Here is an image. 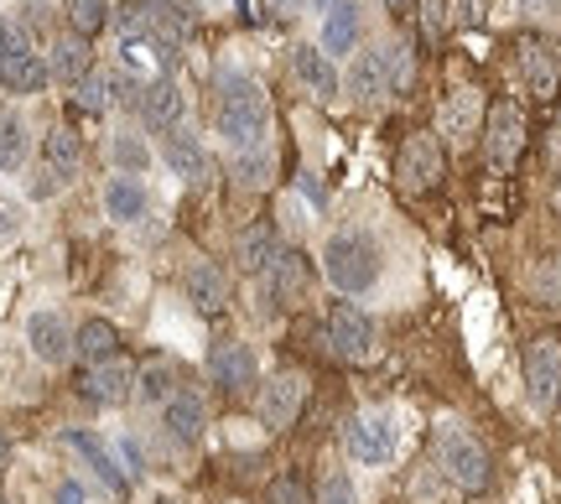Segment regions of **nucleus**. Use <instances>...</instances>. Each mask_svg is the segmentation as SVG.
I'll use <instances>...</instances> for the list:
<instances>
[{
    "instance_id": "1",
    "label": "nucleus",
    "mask_w": 561,
    "mask_h": 504,
    "mask_svg": "<svg viewBox=\"0 0 561 504\" xmlns=\"http://www.w3.org/2000/svg\"><path fill=\"white\" fill-rule=\"evenodd\" d=\"M214 125L229 141L234 157L244 151H261L271 146V104H265V89L240 68H224L214 79Z\"/></svg>"
},
{
    "instance_id": "2",
    "label": "nucleus",
    "mask_w": 561,
    "mask_h": 504,
    "mask_svg": "<svg viewBox=\"0 0 561 504\" xmlns=\"http://www.w3.org/2000/svg\"><path fill=\"white\" fill-rule=\"evenodd\" d=\"M416 79V58L405 42H385V47H369V53H354L348 62V94L359 104H380L390 94H405Z\"/></svg>"
},
{
    "instance_id": "3",
    "label": "nucleus",
    "mask_w": 561,
    "mask_h": 504,
    "mask_svg": "<svg viewBox=\"0 0 561 504\" xmlns=\"http://www.w3.org/2000/svg\"><path fill=\"white\" fill-rule=\"evenodd\" d=\"M380 244L369 229H339L333 240L322 244V276L343 297H364L369 286L380 282Z\"/></svg>"
},
{
    "instance_id": "4",
    "label": "nucleus",
    "mask_w": 561,
    "mask_h": 504,
    "mask_svg": "<svg viewBox=\"0 0 561 504\" xmlns=\"http://www.w3.org/2000/svg\"><path fill=\"white\" fill-rule=\"evenodd\" d=\"M432 463L458 494H483L494 484V458L483 453V443H473L453 422H437V432H432Z\"/></svg>"
},
{
    "instance_id": "5",
    "label": "nucleus",
    "mask_w": 561,
    "mask_h": 504,
    "mask_svg": "<svg viewBox=\"0 0 561 504\" xmlns=\"http://www.w3.org/2000/svg\"><path fill=\"white\" fill-rule=\"evenodd\" d=\"M525 146H530V121L515 100H494L489 115H483V162L494 177H510L520 167Z\"/></svg>"
},
{
    "instance_id": "6",
    "label": "nucleus",
    "mask_w": 561,
    "mask_h": 504,
    "mask_svg": "<svg viewBox=\"0 0 561 504\" xmlns=\"http://www.w3.org/2000/svg\"><path fill=\"white\" fill-rule=\"evenodd\" d=\"M442 177H447V146H442L437 130L405 136L401 151H396V182H401V193H432Z\"/></svg>"
},
{
    "instance_id": "7",
    "label": "nucleus",
    "mask_w": 561,
    "mask_h": 504,
    "mask_svg": "<svg viewBox=\"0 0 561 504\" xmlns=\"http://www.w3.org/2000/svg\"><path fill=\"white\" fill-rule=\"evenodd\" d=\"M525 401L536 411H557L561 405V339L541 333L525 343Z\"/></svg>"
},
{
    "instance_id": "8",
    "label": "nucleus",
    "mask_w": 561,
    "mask_h": 504,
    "mask_svg": "<svg viewBox=\"0 0 561 504\" xmlns=\"http://www.w3.org/2000/svg\"><path fill=\"white\" fill-rule=\"evenodd\" d=\"M515 68L525 79V94L536 104H557L561 100V53L546 37H520L515 42Z\"/></svg>"
},
{
    "instance_id": "9",
    "label": "nucleus",
    "mask_w": 561,
    "mask_h": 504,
    "mask_svg": "<svg viewBox=\"0 0 561 504\" xmlns=\"http://www.w3.org/2000/svg\"><path fill=\"white\" fill-rule=\"evenodd\" d=\"M322 343L339 359H369L375 354V318L354 302H333L328 307V323H322Z\"/></svg>"
},
{
    "instance_id": "10",
    "label": "nucleus",
    "mask_w": 561,
    "mask_h": 504,
    "mask_svg": "<svg viewBox=\"0 0 561 504\" xmlns=\"http://www.w3.org/2000/svg\"><path fill=\"white\" fill-rule=\"evenodd\" d=\"M343 453L359 468H385L396 458V426H390V416H369V411L348 416L343 422Z\"/></svg>"
},
{
    "instance_id": "11",
    "label": "nucleus",
    "mask_w": 561,
    "mask_h": 504,
    "mask_svg": "<svg viewBox=\"0 0 561 504\" xmlns=\"http://www.w3.org/2000/svg\"><path fill=\"white\" fill-rule=\"evenodd\" d=\"M301 405H307V380H301L297 369H280V375H271V380L261 385L255 416H261V426H271V432H286V426H297Z\"/></svg>"
},
{
    "instance_id": "12",
    "label": "nucleus",
    "mask_w": 561,
    "mask_h": 504,
    "mask_svg": "<svg viewBox=\"0 0 561 504\" xmlns=\"http://www.w3.org/2000/svg\"><path fill=\"white\" fill-rule=\"evenodd\" d=\"M312 282H318L312 261H307L301 250H280L276 265L265 271V297H271L276 307H301L307 297H312Z\"/></svg>"
},
{
    "instance_id": "13",
    "label": "nucleus",
    "mask_w": 561,
    "mask_h": 504,
    "mask_svg": "<svg viewBox=\"0 0 561 504\" xmlns=\"http://www.w3.org/2000/svg\"><path fill=\"white\" fill-rule=\"evenodd\" d=\"M483 89L473 83H458V89H447L442 94V136L453 146H468L473 136H483Z\"/></svg>"
},
{
    "instance_id": "14",
    "label": "nucleus",
    "mask_w": 561,
    "mask_h": 504,
    "mask_svg": "<svg viewBox=\"0 0 561 504\" xmlns=\"http://www.w3.org/2000/svg\"><path fill=\"white\" fill-rule=\"evenodd\" d=\"M255 375H261V364H255V348H250V343L219 339L214 348H208V380L219 385V390L240 396V390L255 385Z\"/></svg>"
},
{
    "instance_id": "15",
    "label": "nucleus",
    "mask_w": 561,
    "mask_h": 504,
    "mask_svg": "<svg viewBox=\"0 0 561 504\" xmlns=\"http://www.w3.org/2000/svg\"><path fill=\"white\" fill-rule=\"evenodd\" d=\"M161 426H167V437L182 447H193L208 432V405H203L198 390H172L167 401H161Z\"/></svg>"
},
{
    "instance_id": "16",
    "label": "nucleus",
    "mask_w": 561,
    "mask_h": 504,
    "mask_svg": "<svg viewBox=\"0 0 561 504\" xmlns=\"http://www.w3.org/2000/svg\"><path fill=\"white\" fill-rule=\"evenodd\" d=\"M187 302L198 307L203 318L229 312V302H234V282H229V271L214 265V261H198L193 271H187Z\"/></svg>"
},
{
    "instance_id": "17",
    "label": "nucleus",
    "mask_w": 561,
    "mask_h": 504,
    "mask_svg": "<svg viewBox=\"0 0 561 504\" xmlns=\"http://www.w3.org/2000/svg\"><path fill=\"white\" fill-rule=\"evenodd\" d=\"M79 385L94 405H125L136 396V369L125 359H104V364H89Z\"/></svg>"
},
{
    "instance_id": "18",
    "label": "nucleus",
    "mask_w": 561,
    "mask_h": 504,
    "mask_svg": "<svg viewBox=\"0 0 561 504\" xmlns=\"http://www.w3.org/2000/svg\"><path fill=\"white\" fill-rule=\"evenodd\" d=\"M280 250H286V244H280V229L276 224H265V219L234 234V265H240L244 276H265V271L276 265Z\"/></svg>"
},
{
    "instance_id": "19",
    "label": "nucleus",
    "mask_w": 561,
    "mask_h": 504,
    "mask_svg": "<svg viewBox=\"0 0 561 504\" xmlns=\"http://www.w3.org/2000/svg\"><path fill=\"white\" fill-rule=\"evenodd\" d=\"M136 110H140V121L151 125V130H167V136H172V130L182 125V115H187V100H182V89L172 79H151L146 89H140Z\"/></svg>"
},
{
    "instance_id": "20",
    "label": "nucleus",
    "mask_w": 561,
    "mask_h": 504,
    "mask_svg": "<svg viewBox=\"0 0 561 504\" xmlns=\"http://www.w3.org/2000/svg\"><path fill=\"white\" fill-rule=\"evenodd\" d=\"M359 37H364V16H359V5L354 0H333L328 5V16H322V53L328 58H343V53H359Z\"/></svg>"
},
{
    "instance_id": "21",
    "label": "nucleus",
    "mask_w": 561,
    "mask_h": 504,
    "mask_svg": "<svg viewBox=\"0 0 561 504\" xmlns=\"http://www.w3.org/2000/svg\"><path fill=\"white\" fill-rule=\"evenodd\" d=\"M62 447H73L83 463L100 473V484L110 489V494H125V489H130V473L115 463V453H110V447H104L94 432H79V426H73V432H62Z\"/></svg>"
},
{
    "instance_id": "22",
    "label": "nucleus",
    "mask_w": 561,
    "mask_h": 504,
    "mask_svg": "<svg viewBox=\"0 0 561 504\" xmlns=\"http://www.w3.org/2000/svg\"><path fill=\"white\" fill-rule=\"evenodd\" d=\"M26 343H32V354L42 364H62L73 354V333L62 323V312H32L26 318Z\"/></svg>"
},
{
    "instance_id": "23",
    "label": "nucleus",
    "mask_w": 561,
    "mask_h": 504,
    "mask_svg": "<svg viewBox=\"0 0 561 504\" xmlns=\"http://www.w3.org/2000/svg\"><path fill=\"white\" fill-rule=\"evenodd\" d=\"M161 157H167V167H172L182 182H193V187H203V182H208V172H214L208 151H203L198 136H187V130H172V136L161 141Z\"/></svg>"
},
{
    "instance_id": "24",
    "label": "nucleus",
    "mask_w": 561,
    "mask_h": 504,
    "mask_svg": "<svg viewBox=\"0 0 561 504\" xmlns=\"http://www.w3.org/2000/svg\"><path fill=\"white\" fill-rule=\"evenodd\" d=\"M146 208H151V193H146V182H140V177H125V172H115V177L104 182V214H110L115 224L146 219Z\"/></svg>"
},
{
    "instance_id": "25",
    "label": "nucleus",
    "mask_w": 561,
    "mask_h": 504,
    "mask_svg": "<svg viewBox=\"0 0 561 504\" xmlns=\"http://www.w3.org/2000/svg\"><path fill=\"white\" fill-rule=\"evenodd\" d=\"M291 68H297L301 89H307L312 100H333V94H339V68H333L328 53H318V47H297V53H291Z\"/></svg>"
},
{
    "instance_id": "26",
    "label": "nucleus",
    "mask_w": 561,
    "mask_h": 504,
    "mask_svg": "<svg viewBox=\"0 0 561 504\" xmlns=\"http://www.w3.org/2000/svg\"><path fill=\"white\" fill-rule=\"evenodd\" d=\"M42 167H47V172H58L62 182L83 167V141H79V130H73V125H53V130L42 136Z\"/></svg>"
},
{
    "instance_id": "27",
    "label": "nucleus",
    "mask_w": 561,
    "mask_h": 504,
    "mask_svg": "<svg viewBox=\"0 0 561 504\" xmlns=\"http://www.w3.org/2000/svg\"><path fill=\"white\" fill-rule=\"evenodd\" d=\"M73 354L83 364H104V359H121V328L110 318H89V323L73 333Z\"/></svg>"
},
{
    "instance_id": "28",
    "label": "nucleus",
    "mask_w": 561,
    "mask_h": 504,
    "mask_svg": "<svg viewBox=\"0 0 561 504\" xmlns=\"http://www.w3.org/2000/svg\"><path fill=\"white\" fill-rule=\"evenodd\" d=\"M47 58L26 53V58H0V89L5 94H42L47 89Z\"/></svg>"
},
{
    "instance_id": "29",
    "label": "nucleus",
    "mask_w": 561,
    "mask_h": 504,
    "mask_svg": "<svg viewBox=\"0 0 561 504\" xmlns=\"http://www.w3.org/2000/svg\"><path fill=\"white\" fill-rule=\"evenodd\" d=\"M47 73L62 83H79L83 73H94V53H89V42L83 37H58L53 42V53H47Z\"/></svg>"
},
{
    "instance_id": "30",
    "label": "nucleus",
    "mask_w": 561,
    "mask_h": 504,
    "mask_svg": "<svg viewBox=\"0 0 561 504\" xmlns=\"http://www.w3.org/2000/svg\"><path fill=\"white\" fill-rule=\"evenodd\" d=\"M110 162L121 167L125 177H140V172L151 167V146L140 141L136 130H115V136H110Z\"/></svg>"
},
{
    "instance_id": "31",
    "label": "nucleus",
    "mask_w": 561,
    "mask_h": 504,
    "mask_svg": "<svg viewBox=\"0 0 561 504\" xmlns=\"http://www.w3.org/2000/svg\"><path fill=\"white\" fill-rule=\"evenodd\" d=\"M530 297H536L541 312L561 318V255H546V261L536 265V276H530Z\"/></svg>"
},
{
    "instance_id": "32",
    "label": "nucleus",
    "mask_w": 561,
    "mask_h": 504,
    "mask_svg": "<svg viewBox=\"0 0 561 504\" xmlns=\"http://www.w3.org/2000/svg\"><path fill=\"white\" fill-rule=\"evenodd\" d=\"M234 177H240V187H250V193L271 187V182H276V151H271V146H261V151H244V157H234Z\"/></svg>"
},
{
    "instance_id": "33",
    "label": "nucleus",
    "mask_w": 561,
    "mask_h": 504,
    "mask_svg": "<svg viewBox=\"0 0 561 504\" xmlns=\"http://www.w3.org/2000/svg\"><path fill=\"white\" fill-rule=\"evenodd\" d=\"M68 26H73V37H100L104 26H110V0H68Z\"/></svg>"
},
{
    "instance_id": "34",
    "label": "nucleus",
    "mask_w": 561,
    "mask_h": 504,
    "mask_svg": "<svg viewBox=\"0 0 561 504\" xmlns=\"http://www.w3.org/2000/svg\"><path fill=\"white\" fill-rule=\"evenodd\" d=\"M110 73H100V68H94V73H83L79 83H73V110H79V115H104V110H110Z\"/></svg>"
},
{
    "instance_id": "35",
    "label": "nucleus",
    "mask_w": 561,
    "mask_h": 504,
    "mask_svg": "<svg viewBox=\"0 0 561 504\" xmlns=\"http://www.w3.org/2000/svg\"><path fill=\"white\" fill-rule=\"evenodd\" d=\"M26 167V125L16 115L0 121V172H21Z\"/></svg>"
},
{
    "instance_id": "36",
    "label": "nucleus",
    "mask_w": 561,
    "mask_h": 504,
    "mask_svg": "<svg viewBox=\"0 0 561 504\" xmlns=\"http://www.w3.org/2000/svg\"><path fill=\"white\" fill-rule=\"evenodd\" d=\"M312 504H359V489H354V479L343 468H328L318 489H312Z\"/></svg>"
},
{
    "instance_id": "37",
    "label": "nucleus",
    "mask_w": 561,
    "mask_h": 504,
    "mask_svg": "<svg viewBox=\"0 0 561 504\" xmlns=\"http://www.w3.org/2000/svg\"><path fill=\"white\" fill-rule=\"evenodd\" d=\"M136 390H140V401H167V396L178 390L172 364H146V369L136 375Z\"/></svg>"
},
{
    "instance_id": "38",
    "label": "nucleus",
    "mask_w": 561,
    "mask_h": 504,
    "mask_svg": "<svg viewBox=\"0 0 561 504\" xmlns=\"http://www.w3.org/2000/svg\"><path fill=\"white\" fill-rule=\"evenodd\" d=\"M32 53V32L21 21H0V58H26Z\"/></svg>"
},
{
    "instance_id": "39",
    "label": "nucleus",
    "mask_w": 561,
    "mask_h": 504,
    "mask_svg": "<svg viewBox=\"0 0 561 504\" xmlns=\"http://www.w3.org/2000/svg\"><path fill=\"white\" fill-rule=\"evenodd\" d=\"M271 504H312V494H307V484L301 479H291V473H280L276 484H271V494H265Z\"/></svg>"
},
{
    "instance_id": "40",
    "label": "nucleus",
    "mask_w": 561,
    "mask_h": 504,
    "mask_svg": "<svg viewBox=\"0 0 561 504\" xmlns=\"http://www.w3.org/2000/svg\"><path fill=\"white\" fill-rule=\"evenodd\" d=\"M421 32H426V42H442V32H447V0H421Z\"/></svg>"
},
{
    "instance_id": "41",
    "label": "nucleus",
    "mask_w": 561,
    "mask_h": 504,
    "mask_svg": "<svg viewBox=\"0 0 561 504\" xmlns=\"http://www.w3.org/2000/svg\"><path fill=\"white\" fill-rule=\"evenodd\" d=\"M16 234H21V208L0 198V244H11Z\"/></svg>"
},
{
    "instance_id": "42",
    "label": "nucleus",
    "mask_w": 561,
    "mask_h": 504,
    "mask_svg": "<svg viewBox=\"0 0 561 504\" xmlns=\"http://www.w3.org/2000/svg\"><path fill=\"white\" fill-rule=\"evenodd\" d=\"M53 504H89V494H83L79 479H62V484L53 489Z\"/></svg>"
},
{
    "instance_id": "43",
    "label": "nucleus",
    "mask_w": 561,
    "mask_h": 504,
    "mask_svg": "<svg viewBox=\"0 0 561 504\" xmlns=\"http://www.w3.org/2000/svg\"><path fill=\"white\" fill-rule=\"evenodd\" d=\"M301 193H307V198L318 203V208H322V203H328V187H322V177H318V172H301Z\"/></svg>"
},
{
    "instance_id": "44",
    "label": "nucleus",
    "mask_w": 561,
    "mask_h": 504,
    "mask_svg": "<svg viewBox=\"0 0 561 504\" xmlns=\"http://www.w3.org/2000/svg\"><path fill=\"white\" fill-rule=\"evenodd\" d=\"M301 5H312V0H265V11H271V16H297Z\"/></svg>"
},
{
    "instance_id": "45",
    "label": "nucleus",
    "mask_w": 561,
    "mask_h": 504,
    "mask_svg": "<svg viewBox=\"0 0 561 504\" xmlns=\"http://www.w3.org/2000/svg\"><path fill=\"white\" fill-rule=\"evenodd\" d=\"M525 11H530V16H557L561 11V0H520Z\"/></svg>"
},
{
    "instance_id": "46",
    "label": "nucleus",
    "mask_w": 561,
    "mask_h": 504,
    "mask_svg": "<svg viewBox=\"0 0 561 504\" xmlns=\"http://www.w3.org/2000/svg\"><path fill=\"white\" fill-rule=\"evenodd\" d=\"M125 447V463H130V473H140V463H146V458H140V447L136 443H121Z\"/></svg>"
},
{
    "instance_id": "47",
    "label": "nucleus",
    "mask_w": 561,
    "mask_h": 504,
    "mask_svg": "<svg viewBox=\"0 0 561 504\" xmlns=\"http://www.w3.org/2000/svg\"><path fill=\"white\" fill-rule=\"evenodd\" d=\"M385 11H390V16H401V11H411V0H380Z\"/></svg>"
},
{
    "instance_id": "48",
    "label": "nucleus",
    "mask_w": 561,
    "mask_h": 504,
    "mask_svg": "<svg viewBox=\"0 0 561 504\" xmlns=\"http://www.w3.org/2000/svg\"><path fill=\"white\" fill-rule=\"evenodd\" d=\"M5 458H11V443H5V437H0V463H5Z\"/></svg>"
},
{
    "instance_id": "49",
    "label": "nucleus",
    "mask_w": 561,
    "mask_h": 504,
    "mask_svg": "<svg viewBox=\"0 0 561 504\" xmlns=\"http://www.w3.org/2000/svg\"><path fill=\"white\" fill-rule=\"evenodd\" d=\"M557 214H561V182H557Z\"/></svg>"
},
{
    "instance_id": "50",
    "label": "nucleus",
    "mask_w": 561,
    "mask_h": 504,
    "mask_svg": "<svg viewBox=\"0 0 561 504\" xmlns=\"http://www.w3.org/2000/svg\"><path fill=\"white\" fill-rule=\"evenodd\" d=\"M318 5H328V0H318Z\"/></svg>"
},
{
    "instance_id": "51",
    "label": "nucleus",
    "mask_w": 561,
    "mask_h": 504,
    "mask_svg": "<svg viewBox=\"0 0 561 504\" xmlns=\"http://www.w3.org/2000/svg\"><path fill=\"white\" fill-rule=\"evenodd\" d=\"M161 504H172V500H161Z\"/></svg>"
}]
</instances>
